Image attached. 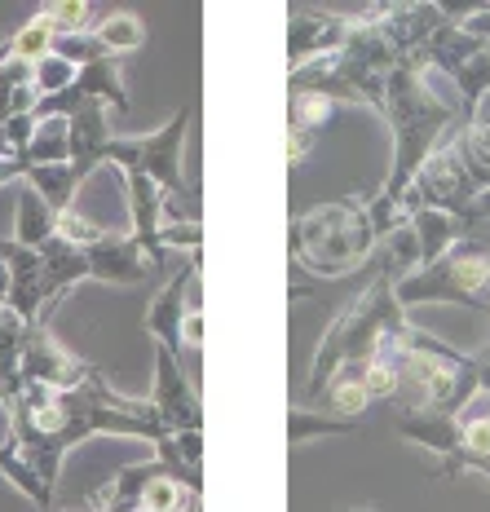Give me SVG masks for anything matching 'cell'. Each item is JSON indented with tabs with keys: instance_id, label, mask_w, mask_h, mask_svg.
<instances>
[{
	"instance_id": "1",
	"label": "cell",
	"mask_w": 490,
	"mask_h": 512,
	"mask_svg": "<svg viewBox=\"0 0 490 512\" xmlns=\"http://www.w3.org/2000/svg\"><path fill=\"white\" fill-rule=\"evenodd\" d=\"M336 402H340L345 411H358V407H362V389H358V384H345V389L336 393Z\"/></svg>"
},
{
	"instance_id": "2",
	"label": "cell",
	"mask_w": 490,
	"mask_h": 512,
	"mask_svg": "<svg viewBox=\"0 0 490 512\" xmlns=\"http://www.w3.org/2000/svg\"><path fill=\"white\" fill-rule=\"evenodd\" d=\"M45 36H49V31H45V23H40V31H27V36L18 40V49H23V53H36V49H45Z\"/></svg>"
},
{
	"instance_id": "3",
	"label": "cell",
	"mask_w": 490,
	"mask_h": 512,
	"mask_svg": "<svg viewBox=\"0 0 490 512\" xmlns=\"http://www.w3.org/2000/svg\"><path fill=\"white\" fill-rule=\"evenodd\" d=\"M468 442H473L477 451H490V424H473V429H468Z\"/></svg>"
},
{
	"instance_id": "4",
	"label": "cell",
	"mask_w": 490,
	"mask_h": 512,
	"mask_svg": "<svg viewBox=\"0 0 490 512\" xmlns=\"http://www.w3.org/2000/svg\"><path fill=\"white\" fill-rule=\"evenodd\" d=\"M389 384H393V376H389V371H371V384H367V389H371V393H385Z\"/></svg>"
}]
</instances>
